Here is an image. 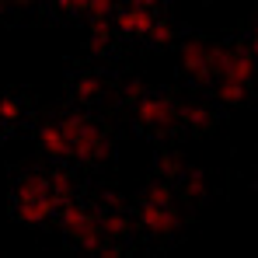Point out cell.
<instances>
[{
  "label": "cell",
  "mask_w": 258,
  "mask_h": 258,
  "mask_svg": "<svg viewBox=\"0 0 258 258\" xmlns=\"http://www.w3.org/2000/svg\"><path fill=\"white\" fill-rule=\"evenodd\" d=\"M56 126L63 129L67 143H70V157L81 164H98L112 154V140L105 129H98L87 115H63Z\"/></svg>",
  "instance_id": "cell-1"
},
{
  "label": "cell",
  "mask_w": 258,
  "mask_h": 258,
  "mask_svg": "<svg viewBox=\"0 0 258 258\" xmlns=\"http://www.w3.org/2000/svg\"><path fill=\"white\" fill-rule=\"evenodd\" d=\"M136 112V122L143 129H150V133H168V129L178 122V108H174L171 98H154V94H143L136 105H133Z\"/></svg>",
  "instance_id": "cell-2"
},
{
  "label": "cell",
  "mask_w": 258,
  "mask_h": 258,
  "mask_svg": "<svg viewBox=\"0 0 258 258\" xmlns=\"http://www.w3.org/2000/svg\"><path fill=\"white\" fill-rule=\"evenodd\" d=\"M136 227L150 237H171L178 230V213L174 206H157V203H140L136 210Z\"/></svg>",
  "instance_id": "cell-3"
},
{
  "label": "cell",
  "mask_w": 258,
  "mask_h": 258,
  "mask_svg": "<svg viewBox=\"0 0 258 258\" xmlns=\"http://www.w3.org/2000/svg\"><path fill=\"white\" fill-rule=\"evenodd\" d=\"M181 70L188 77H199V81L213 77L210 74V45L199 42V39H188V42L181 45Z\"/></svg>",
  "instance_id": "cell-4"
},
{
  "label": "cell",
  "mask_w": 258,
  "mask_h": 258,
  "mask_svg": "<svg viewBox=\"0 0 258 258\" xmlns=\"http://www.w3.org/2000/svg\"><path fill=\"white\" fill-rule=\"evenodd\" d=\"M150 25H154V11H143V7H133V4L115 14V28L122 35H133V39H147Z\"/></svg>",
  "instance_id": "cell-5"
},
{
  "label": "cell",
  "mask_w": 258,
  "mask_h": 258,
  "mask_svg": "<svg viewBox=\"0 0 258 258\" xmlns=\"http://www.w3.org/2000/svg\"><path fill=\"white\" fill-rule=\"evenodd\" d=\"M56 220H59V227H63V234H67L70 241H74L77 234H84L87 227H94V223H98V220L87 213L77 199H74V203H67V206H59V210H56Z\"/></svg>",
  "instance_id": "cell-6"
},
{
  "label": "cell",
  "mask_w": 258,
  "mask_h": 258,
  "mask_svg": "<svg viewBox=\"0 0 258 258\" xmlns=\"http://www.w3.org/2000/svg\"><path fill=\"white\" fill-rule=\"evenodd\" d=\"M14 216L28 227H42L56 216V206L49 196H39V199H25V203H14Z\"/></svg>",
  "instance_id": "cell-7"
},
{
  "label": "cell",
  "mask_w": 258,
  "mask_h": 258,
  "mask_svg": "<svg viewBox=\"0 0 258 258\" xmlns=\"http://www.w3.org/2000/svg\"><path fill=\"white\" fill-rule=\"evenodd\" d=\"M39 150H42L45 157H52V161H67L70 157V143H67L63 129L56 126V122L39 126Z\"/></svg>",
  "instance_id": "cell-8"
},
{
  "label": "cell",
  "mask_w": 258,
  "mask_h": 258,
  "mask_svg": "<svg viewBox=\"0 0 258 258\" xmlns=\"http://www.w3.org/2000/svg\"><path fill=\"white\" fill-rule=\"evenodd\" d=\"M94 220H98V230H101L105 241H122V237L133 234V220L126 213H119V210H108V213L94 216Z\"/></svg>",
  "instance_id": "cell-9"
},
{
  "label": "cell",
  "mask_w": 258,
  "mask_h": 258,
  "mask_svg": "<svg viewBox=\"0 0 258 258\" xmlns=\"http://www.w3.org/2000/svg\"><path fill=\"white\" fill-rule=\"evenodd\" d=\"M49 199H52L56 210L77 199V185H74V178H70L67 171H52L49 174Z\"/></svg>",
  "instance_id": "cell-10"
},
{
  "label": "cell",
  "mask_w": 258,
  "mask_h": 258,
  "mask_svg": "<svg viewBox=\"0 0 258 258\" xmlns=\"http://www.w3.org/2000/svg\"><path fill=\"white\" fill-rule=\"evenodd\" d=\"M178 122H185L188 129H196V133H203V129H213L216 115H213V108H206V105H185L178 112Z\"/></svg>",
  "instance_id": "cell-11"
},
{
  "label": "cell",
  "mask_w": 258,
  "mask_h": 258,
  "mask_svg": "<svg viewBox=\"0 0 258 258\" xmlns=\"http://www.w3.org/2000/svg\"><path fill=\"white\" fill-rule=\"evenodd\" d=\"M39 196H49V178H42V174H25V178L14 185V203L39 199Z\"/></svg>",
  "instance_id": "cell-12"
},
{
  "label": "cell",
  "mask_w": 258,
  "mask_h": 258,
  "mask_svg": "<svg viewBox=\"0 0 258 258\" xmlns=\"http://www.w3.org/2000/svg\"><path fill=\"white\" fill-rule=\"evenodd\" d=\"M21 119H25V101L14 94H4L0 98V126H14Z\"/></svg>",
  "instance_id": "cell-13"
},
{
  "label": "cell",
  "mask_w": 258,
  "mask_h": 258,
  "mask_svg": "<svg viewBox=\"0 0 258 258\" xmlns=\"http://www.w3.org/2000/svg\"><path fill=\"white\" fill-rule=\"evenodd\" d=\"M216 98L223 101V105H244V98H248V84H237V81H220L216 84Z\"/></svg>",
  "instance_id": "cell-14"
},
{
  "label": "cell",
  "mask_w": 258,
  "mask_h": 258,
  "mask_svg": "<svg viewBox=\"0 0 258 258\" xmlns=\"http://www.w3.org/2000/svg\"><path fill=\"white\" fill-rule=\"evenodd\" d=\"M108 45H112L108 18H91V49L94 52H108Z\"/></svg>",
  "instance_id": "cell-15"
},
{
  "label": "cell",
  "mask_w": 258,
  "mask_h": 258,
  "mask_svg": "<svg viewBox=\"0 0 258 258\" xmlns=\"http://www.w3.org/2000/svg\"><path fill=\"white\" fill-rule=\"evenodd\" d=\"M101 77H94V74H81L77 81H74V94L81 98V101H91V98H98L101 94Z\"/></svg>",
  "instance_id": "cell-16"
},
{
  "label": "cell",
  "mask_w": 258,
  "mask_h": 258,
  "mask_svg": "<svg viewBox=\"0 0 258 258\" xmlns=\"http://www.w3.org/2000/svg\"><path fill=\"white\" fill-rule=\"evenodd\" d=\"M181 192H185V199H206V174L203 171H188L185 174V185H181Z\"/></svg>",
  "instance_id": "cell-17"
},
{
  "label": "cell",
  "mask_w": 258,
  "mask_h": 258,
  "mask_svg": "<svg viewBox=\"0 0 258 258\" xmlns=\"http://www.w3.org/2000/svg\"><path fill=\"white\" fill-rule=\"evenodd\" d=\"M143 203H157V206H174V192L168 181H154L147 192H143Z\"/></svg>",
  "instance_id": "cell-18"
},
{
  "label": "cell",
  "mask_w": 258,
  "mask_h": 258,
  "mask_svg": "<svg viewBox=\"0 0 258 258\" xmlns=\"http://www.w3.org/2000/svg\"><path fill=\"white\" fill-rule=\"evenodd\" d=\"M147 39H150L154 45H171L174 42V25H171V21H157V18H154Z\"/></svg>",
  "instance_id": "cell-19"
},
{
  "label": "cell",
  "mask_w": 258,
  "mask_h": 258,
  "mask_svg": "<svg viewBox=\"0 0 258 258\" xmlns=\"http://www.w3.org/2000/svg\"><path fill=\"white\" fill-rule=\"evenodd\" d=\"M154 168H157V174H161V178H178V174H181V161H178L174 154H168V150H164V154H157Z\"/></svg>",
  "instance_id": "cell-20"
},
{
  "label": "cell",
  "mask_w": 258,
  "mask_h": 258,
  "mask_svg": "<svg viewBox=\"0 0 258 258\" xmlns=\"http://www.w3.org/2000/svg\"><path fill=\"white\" fill-rule=\"evenodd\" d=\"M56 7H59L63 14H87L91 0H56Z\"/></svg>",
  "instance_id": "cell-21"
},
{
  "label": "cell",
  "mask_w": 258,
  "mask_h": 258,
  "mask_svg": "<svg viewBox=\"0 0 258 258\" xmlns=\"http://www.w3.org/2000/svg\"><path fill=\"white\" fill-rule=\"evenodd\" d=\"M140 98H143V84H140V81H129V84L122 87V101H126V105H136Z\"/></svg>",
  "instance_id": "cell-22"
},
{
  "label": "cell",
  "mask_w": 258,
  "mask_h": 258,
  "mask_svg": "<svg viewBox=\"0 0 258 258\" xmlns=\"http://www.w3.org/2000/svg\"><path fill=\"white\" fill-rule=\"evenodd\" d=\"M101 203H105L108 210H122V203H126V199H122V192H105V196H101Z\"/></svg>",
  "instance_id": "cell-23"
},
{
  "label": "cell",
  "mask_w": 258,
  "mask_h": 258,
  "mask_svg": "<svg viewBox=\"0 0 258 258\" xmlns=\"http://www.w3.org/2000/svg\"><path fill=\"white\" fill-rule=\"evenodd\" d=\"M129 4H133V7H143V11H154L161 0H129Z\"/></svg>",
  "instance_id": "cell-24"
},
{
  "label": "cell",
  "mask_w": 258,
  "mask_h": 258,
  "mask_svg": "<svg viewBox=\"0 0 258 258\" xmlns=\"http://www.w3.org/2000/svg\"><path fill=\"white\" fill-rule=\"evenodd\" d=\"M11 4H18V7H32L35 0H11Z\"/></svg>",
  "instance_id": "cell-25"
}]
</instances>
